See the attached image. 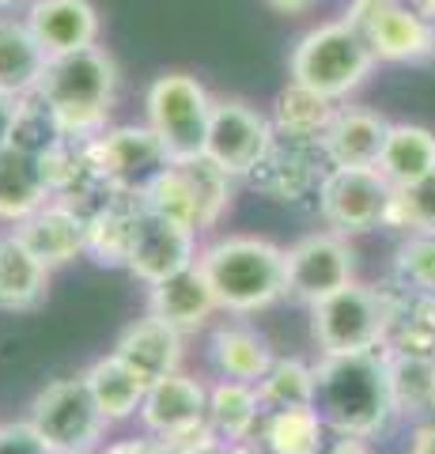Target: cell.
<instances>
[{
  "label": "cell",
  "instance_id": "obj_3",
  "mask_svg": "<svg viewBox=\"0 0 435 454\" xmlns=\"http://www.w3.org/2000/svg\"><path fill=\"white\" fill-rule=\"evenodd\" d=\"M118 88H121L118 61L110 57V50L91 46L80 53L50 57L38 95L53 106L65 137L91 140L106 125H114L110 118H114L118 106Z\"/></svg>",
  "mask_w": 435,
  "mask_h": 454
},
{
  "label": "cell",
  "instance_id": "obj_43",
  "mask_svg": "<svg viewBox=\"0 0 435 454\" xmlns=\"http://www.w3.org/2000/svg\"><path fill=\"white\" fill-rule=\"evenodd\" d=\"M16 106H19V98H12L0 91V148H8L12 145V125H16Z\"/></svg>",
  "mask_w": 435,
  "mask_h": 454
},
{
  "label": "cell",
  "instance_id": "obj_39",
  "mask_svg": "<svg viewBox=\"0 0 435 454\" xmlns=\"http://www.w3.org/2000/svg\"><path fill=\"white\" fill-rule=\"evenodd\" d=\"M398 4H401V0H348L341 20H345L348 27H356V31H360L363 38H368L371 27H375L378 20H383L386 12H394Z\"/></svg>",
  "mask_w": 435,
  "mask_h": 454
},
{
  "label": "cell",
  "instance_id": "obj_24",
  "mask_svg": "<svg viewBox=\"0 0 435 454\" xmlns=\"http://www.w3.org/2000/svg\"><path fill=\"white\" fill-rule=\"evenodd\" d=\"M368 46L375 53V61H386V65L431 61L435 57V23L401 0L394 12H386L368 31Z\"/></svg>",
  "mask_w": 435,
  "mask_h": 454
},
{
  "label": "cell",
  "instance_id": "obj_22",
  "mask_svg": "<svg viewBox=\"0 0 435 454\" xmlns=\"http://www.w3.org/2000/svg\"><path fill=\"white\" fill-rule=\"evenodd\" d=\"M144 212H148V205L140 193H114L110 197V201L88 220V258L103 269H125Z\"/></svg>",
  "mask_w": 435,
  "mask_h": 454
},
{
  "label": "cell",
  "instance_id": "obj_5",
  "mask_svg": "<svg viewBox=\"0 0 435 454\" xmlns=\"http://www.w3.org/2000/svg\"><path fill=\"white\" fill-rule=\"evenodd\" d=\"M390 333V300L383 284H360L326 295L311 307V340L318 356H353L383 348Z\"/></svg>",
  "mask_w": 435,
  "mask_h": 454
},
{
  "label": "cell",
  "instance_id": "obj_38",
  "mask_svg": "<svg viewBox=\"0 0 435 454\" xmlns=\"http://www.w3.org/2000/svg\"><path fill=\"white\" fill-rule=\"evenodd\" d=\"M0 454H50V447L31 428V420H8L0 424Z\"/></svg>",
  "mask_w": 435,
  "mask_h": 454
},
{
  "label": "cell",
  "instance_id": "obj_41",
  "mask_svg": "<svg viewBox=\"0 0 435 454\" xmlns=\"http://www.w3.org/2000/svg\"><path fill=\"white\" fill-rule=\"evenodd\" d=\"M322 454H375L371 439H356V435H330V443L322 447Z\"/></svg>",
  "mask_w": 435,
  "mask_h": 454
},
{
  "label": "cell",
  "instance_id": "obj_4",
  "mask_svg": "<svg viewBox=\"0 0 435 454\" xmlns=\"http://www.w3.org/2000/svg\"><path fill=\"white\" fill-rule=\"evenodd\" d=\"M375 65L378 61L368 38L345 20H330L299 35L296 50L288 57V80L333 98V103H345L348 95L368 83Z\"/></svg>",
  "mask_w": 435,
  "mask_h": 454
},
{
  "label": "cell",
  "instance_id": "obj_34",
  "mask_svg": "<svg viewBox=\"0 0 435 454\" xmlns=\"http://www.w3.org/2000/svg\"><path fill=\"white\" fill-rule=\"evenodd\" d=\"M258 397L265 413L276 409H296V405H315V364L299 356H276L258 382Z\"/></svg>",
  "mask_w": 435,
  "mask_h": 454
},
{
  "label": "cell",
  "instance_id": "obj_9",
  "mask_svg": "<svg viewBox=\"0 0 435 454\" xmlns=\"http://www.w3.org/2000/svg\"><path fill=\"white\" fill-rule=\"evenodd\" d=\"M394 186L375 167H330L318 186L315 208L330 231L353 239L386 227Z\"/></svg>",
  "mask_w": 435,
  "mask_h": 454
},
{
  "label": "cell",
  "instance_id": "obj_26",
  "mask_svg": "<svg viewBox=\"0 0 435 454\" xmlns=\"http://www.w3.org/2000/svg\"><path fill=\"white\" fill-rule=\"evenodd\" d=\"M50 269L19 243L16 231L0 235V310L23 315L50 295Z\"/></svg>",
  "mask_w": 435,
  "mask_h": 454
},
{
  "label": "cell",
  "instance_id": "obj_20",
  "mask_svg": "<svg viewBox=\"0 0 435 454\" xmlns=\"http://www.w3.org/2000/svg\"><path fill=\"white\" fill-rule=\"evenodd\" d=\"M208 372L213 379H235V382H258L269 364L276 360V352L269 345V337L258 333L250 322H220L208 333V348H205Z\"/></svg>",
  "mask_w": 435,
  "mask_h": 454
},
{
  "label": "cell",
  "instance_id": "obj_16",
  "mask_svg": "<svg viewBox=\"0 0 435 454\" xmlns=\"http://www.w3.org/2000/svg\"><path fill=\"white\" fill-rule=\"evenodd\" d=\"M23 20L38 38L46 57H65L99 46L103 20L91 0H31L23 8Z\"/></svg>",
  "mask_w": 435,
  "mask_h": 454
},
{
  "label": "cell",
  "instance_id": "obj_15",
  "mask_svg": "<svg viewBox=\"0 0 435 454\" xmlns=\"http://www.w3.org/2000/svg\"><path fill=\"white\" fill-rule=\"evenodd\" d=\"M198 254H201L198 231H190V227H182L167 216H156V212H144L129 250V262H125V273L136 277L144 288H151V284L193 265Z\"/></svg>",
  "mask_w": 435,
  "mask_h": 454
},
{
  "label": "cell",
  "instance_id": "obj_19",
  "mask_svg": "<svg viewBox=\"0 0 435 454\" xmlns=\"http://www.w3.org/2000/svg\"><path fill=\"white\" fill-rule=\"evenodd\" d=\"M148 315L175 325L178 333L205 330V325L213 322V315H220V303H216L213 284H208V277L201 273V265L193 262V265L182 269V273L151 284L148 288Z\"/></svg>",
  "mask_w": 435,
  "mask_h": 454
},
{
  "label": "cell",
  "instance_id": "obj_31",
  "mask_svg": "<svg viewBox=\"0 0 435 454\" xmlns=\"http://www.w3.org/2000/svg\"><path fill=\"white\" fill-rule=\"evenodd\" d=\"M386 379L390 397H394L398 420H428L435 402V360L431 356H401V352H386Z\"/></svg>",
  "mask_w": 435,
  "mask_h": 454
},
{
  "label": "cell",
  "instance_id": "obj_25",
  "mask_svg": "<svg viewBox=\"0 0 435 454\" xmlns=\"http://www.w3.org/2000/svg\"><path fill=\"white\" fill-rule=\"evenodd\" d=\"M50 57L38 46L23 16H0V91L12 98L35 95L42 88Z\"/></svg>",
  "mask_w": 435,
  "mask_h": 454
},
{
  "label": "cell",
  "instance_id": "obj_44",
  "mask_svg": "<svg viewBox=\"0 0 435 454\" xmlns=\"http://www.w3.org/2000/svg\"><path fill=\"white\" fill-rule=\"evenodd\" d=\"M409 454H435V420H420L413 428Z\"/></svg>",
  "mask_w": 435,
  "mask_h": 454
},
{
  "label": "cell",
  "instance_id": "obj_23",
  "mask_svg": "<svg viewBox=\"0 0 435 454\" xmlns=\"http://www.w3.org/2000/svg\"><path fill=\"white\" fill-rule=\"evenodd\" d=\"M261 397L254 382L235 379H208V413L205 428L220 443H254L261 428Z\"/></svg>",
  "mask_w": 435,
  "mask_h": 454
},
{
  "label": "cell",
  "instance_id": "obj_40",
  "mask_svg": "<svg viewBox=\"0 0 435 454\" xmlns=\"http://www.w3.org/2000/svg\"><path fill=\"white\" fill-rule=\"evenodd\" d=\"M103 454H175V447H167L163 439L148 435V432H136V435H125V439L106 443Z\"/></svg>",
  "mask_w": 435,
  "mask_h": 454
},
{
  "label": "cell",
  "instance_id": "obj_1",
  "mask_svg": "<svg viewBox=\"0 0 435 454\" xmlns=\"http://www.w3.org/2000/svg\"><path fill=\"white\" fill-rule=\"evenodd\" d=\"M315 409L333 435H386V428L398 420L386 379V348L353 352V356H318Z\"/></svg>",
  "mask_w": 435,
  "mask_h": 454
},
{
  "label": "cell",
  "instance_id": "obj_2",
  "mask_svg": "<svg viewBox=\"0 0 435 454\" xmlns=\"http://www.w3.org/2000/svg\"><path fill=\"white\" fill-rule=\"evenodd\" d=\"M223 315L246 318L284 300V247L265 235H223L198 254Z\"/></svg>",
  "mask_w": 435,
  "mask_h": 454
},
{
  "label": "cell",
  "instance_id": "obj_32",
  "mask_svg": "<svg viewBox=\"0 0 435 454\" xmlns=\"http://www.w3.org/2000/svg\"><path fill=\"white\" fill-rule=\"evenodd\" d=\"M341 103L318 95L303 83L288 80L280 95L273 98V110H269V121H273V133H288V137H307V140H322L326 125L333 121V114Z\"/></svg>",
  "mask_w": 435,
  "mask_h": 454
},
{
  "label": "cell",
  "instance_id": "obj_45",
  "mask_svg": "<svg viewBox=\"0 0 435 454\" xmlns=\"http://www.w3.org/2000/svg\"><path fill=\"white\" fill-rule=\"evenodd\" d=\"M273 12H280V16H299V12H311L318 0H265Z\"/></svg>",
  "mask_w": 435,
  "mask_h": 454
},
{
  "label": "cell",
  "instance_id": "obj_7",
  "mask_svg": "<svg viewBox=\"0 0 435 454\" xmlns=\"http://www.w3.org/2000/svg\"><path fill=\"white\" fill-rule=\"evenodd\" d=\"M31 428L42 435L50 454H95L106 447V417L99 413L83 375L53 379L31 402Z\"/></svg>",
  "mask_w": 435,
  "mask_h": 454
},
{
  "label": "cell",
  "instance_id": "obj_14",
  "mask_svg": "<svg viewBox=\"0 0 435 454\" xmlns=\"http://www.w3.org/2000/svg\"><path fill=\"white\" fill-rule=\"evenodd\" d=\"M42 170H46V186L50 201H61L73 212H80L83 220H91L118 190L106 186V178L99 175V167L91 160L88 140L65 137L58 148H50L42 155Z\"/></svg>",
  "mask_w": 435,
  "mask_h": 454
},
{
  "label": "cell",
  "instance_id": "obj_30",
  "mask_svg": "<svg viewBox=\"0 0 435 454\" xmlns=\"http://www.w3.org/2000/svg\"><path fill=\"white\" fill-rule=\"evenodd\" d=\"M80 375H83V382H88V390L95 397V405H99V413L106 417V424L136 420L140 405H144V390L148 387L114 356V352L91 360L88 372H80Z\"/></svg>",
  "mask_w": 435,
  "mask_h": 454
},
{
  "label": "cell",
  "instance_id": "obj_6",
  "mask_svg": "<svg viewBox=\"0 0 435 454\" xmlns=\"http://www.w3.org/2000/svg\"><path fill=\"white\" fill-rule=\"evenodd\" d=\"M213 103L216 95L193 73H163L144 91V125L159 137L171 160H198L205 155Z\"/></svg>",
  "mask_w": 435,
  "mask_h": 454
},
{
  "label": "cell",
  "instance_id": "obj_21",
  "mask_svg": "<svg viewBox=\"0 0 435 454\" xmlns=\"http://www.w3.org/2000/svg\"><path fill=\"white\" fill-rule=\"evenodd\" d=\"M390 121L371 106H337L333 121L322 133V152L330 167H375L386 145Z\"/></svg>",
  "mask_w": 435,
  "mask_h": 454
},
{
  "label": "cell",
  "instance_id": "obj_27",
  "mask_svg": "<svg viewBox=\"0 0 435 454\" xmlns=\"http://www.w3.org/2000/svg\"><path fill=\"white\" fill-rule=\"evenodd\" d=\"M375 170L394 190L431 175L435 170V133L428 125H416V121H390L386 145L378 152Z\"/></svg>",
  "mask_w": 435,
  "mask_h": 454
},
{
  "label": "cell",
  "instance_id": "obj_49",
  "mask_svg": "<svg viewBox=\"0 0 435 454\" xmlns=\"http://www.w3.org/2000/svg\"><path fill=\"white\" fill-rule=\"evenodd\" d=\"M95 454H103V450H95Z\"/></svg>",
  "mask_w": 435,
  "mask_h": 454
},
{
  "label": "cell",
  "instance_id": "obj_46",
  "mask_svg": "<svg viewBox=\"0 0 435 454\" xmlns=\"http://www.w3.org/2000/svg\"><path fill=\"white\" fill-rule=\"evenodd\" d=\"M405 4H409L413 12H420L424 20H431V23H435V0H405Z\"/></svg>",
  "mask_w": 435,
  "mask_h": 454
},
{
  "label": "cell",
  "instance_id": "obj_8",
  "mask_svg": "<svg viewBox=\"0 0 435 454\" xmlns=\"http://www.w3.org/2000/svg\"><path fill=\"white\" fill-rule=\"evenodd\" d=\"M205 413H208V379L175 372L144 390V405L136 413V424L140 432L175 447V454H186L213 435L205 428Z\"/></svg>",
  "mask_w": 435,
  "mask_h": 454
},
{
  "label": "cell",
  "instance_id": "obj_17",
  "mask_svg": "<svg viewBox=\"0 0 435 454\" xmlns=\"http://www.w3.org/2000/svg\"><path fill=\"white\" fill-rule=\"evenodd\" d=\"M12 231L19 235V243L31 250L50 273L88 258V220L61 201H46L23 223L12 227Z\"/></svg>",
  "mask_w": 435,
  "mask_h": 454
},
{
  "label": "cell",
  "instance_id": "obj_48",
  "mask_svg": "<svg viewBox=\"0 0 435 454\" xmlns=\"http://www.w3.org/2000/svg\"><path fill=\"white\" fill-rule=\"evenodd\" d=\"M428 420H435V402H431V417H428Z\"/></svg>",
  "mask_w": 435,
  "mask_h": 454
},
{
  "label": "cell",
  "instance_id": "obj_42",
  "mask_svg": "<svg viewBox=\"0 0 435 454\" xmlns=\"http://www.w3.org/2000/svg\"><path fill=\"white\" fill-rule=\"evenodd\" d=\"M186 454H258V447L254 443H220V439L208 435L205 443H198V447L186 450Z\"/></svg>",
  "mask_w": 435,
  "mask_h": 454
},
{
  "label": "cell",
  "instance_id": "obj_28",
  "mask_svg": "<svg viewBox=\"0 0 435 454\" xmlns=\"http://www.w3.org/2000/svg\"><path fill=\"white\" fill-rule=\"evenodd\" d=\"M50 201L42 160L16 148H0V223L16 227Z\"/></svg>",
  "mask_w": 435,
  "mask_h": 454
},
{
  "label": "cell",
  "instance_id": "obj_37",
  "mask_svg": "<svg viewBox=\"0 0 435 454\" xmlns=\"http://www.w3.org/2000/svg\"><path fill=\"white\" fill-rule=\"evenodd\" d=\"M390 280L413 295L435 292V235H405L394 250Z\"/></svg>",
  "mask_w": 435,
  "mask_h": 454
},
{
  "label": "cell",
  "instance_id": "obj_35",
  "mask_svg": "<svg viewBox=\"0 0 435 454\" xmlns=\"http://www.w3.org/2000/svg\"><path fill=\"white\" fill-rule=\"evenodd\" d=\"M65 140V129L58 121V114H53V106L42 98L38 91L35 95H23L19 106H16V125H12V145L23 155H35V160H42L50 148H58Z\"/></svg>",
  "mask_w": 435,
  "mask_h": 454
},
{
  "label": "cell",
  "instance_id": "obj_47",
  "mask_svg": "<svg viewBox=\"0 0 435 454\" xmlns=\"http://www.w3.org/2000/svg\"><path fill=\"white\" fill-rule=\"evenodd\" d=\"M16 4H23V8H27V4H31V0H0V12H12Z\"/></svg>",
  "mask_w": 435,
  "mask_h": 454
},
{
  "label": "cell",
  "instance_id": "obj_18",
  "mask_svg": "<svg viewBox=\"0 0 435 454\" xmlns=\"http://www.w3.org/2000/svg\"><path fill=\"white\" fill-rule=\"evenodd\" d=\"M110 352H114L144 387H151V382L182 372V360H186V333H178L175 325L144 315L133 325H125Z\"/></svg>",
  "mask_w": 435,
  "mask_h": 454
},
{
  "label": "cell",
  "instance_id": "obj_50",
  "mask_svg": "<svg viewBox=\"0 0 435 454\" xmlns=\"http://www.w3.org/2000/svg\"><path fill=\"white\" fill-rule=\"evenodd\" d=\"M258 454H261V450H258Z\"/></svg>",
  "mask_w": 435,
  "mask_h": 454
},
{
  "label": "cell",
  "instance_id": "obj_11",
  "mask_svg": "<svg viewBox=\"0 0 435 454\" xmlns=\"http://www.w3.org/2000/svg\"><path fill=\"white\" fill-rule=\"evenodd\" d=\"M326 170H330V163H326V152H322L318 140L273 133L269 148L261 152V160L254 163V170H250L243 182L258 197H265V201L307 205L318 197Z\"/></svg>",
  "mask_w": 435,
  "mask_h": 454
},
{
  "label": "cell",
  "instance_id": "obj_12",
  "mask_svg": "<svg viewBox=\"0 0 435 454\" xmlns=\"http://www.w3.org/2000/svg\"><path fill=\"white\" fill-rule=\"evenodd\" d=\"M91 160L99 167L110 190L118 193H140L163 175V167L171 163V155L159 145V137L148 129L144 121H121L106 125L99 137L88 140Z\"/></svg>",
  "mask_w": 435,
  "mask_h": 454
},
{
  "label": "cell",
  "instance_id": "obj_13",
  "mask_svg": "<svg viewBox=\"0 0 435 454\" xmlns=\"http://www.w3.org/2000/svg\"><path fill=\"white\" fill-rule=\"evenodd\" d=\"M269 140H273L269 114H261L258 106L243 103V98H216L213 103L205 155L228 170L231 178H246L261 160V152L269 148Z\"/></svg>",
  "mask_w": 435,
  "mask_h": 454
},
{
  "label": "cell",
  "instance_id": "obj_36",
  "mask_svg": "<svg viewBox=\"0 0 435 454\" xmlns=\"http://www.w3.org/2000/svg\"><path fill=\"white\" fill-rule=\"evenodd\" d=\"M386 227L401 235H435V170L394 190Z\"/></svg>",
  "mask_w": 435,
  "mask_h": 454
},
{
  "label": "cell",
  "instance_id": "obj_10",
  "mask_svg": "<svg viewBox=\"0 0 435 454\" xmlns=\"http://www.w3.org/2000/svg\"><path fill=\"white\" fill-rule=\"evenodd\" d=\"M356 280V250L337 231H311L284 247V300L315 307Z\"/></svg>",
  "mask_w": 435,
  "mask_h": 454
},
{
  "label": "cell",
  "instance_id": "obj_33",
  "mask_svg": "<svg viewBox=\"0 0 435 454\" xmlns=\"http://www.w3.org/2000/svg\"><path fill=\"white\" fill-rule=\"evenodd\" d=\"M175 163H182V170H186L193 201H198V235L220 227V220L231 212L238 178H231L228 170L216 167L208 155H198V160H175Z\"/></svg>",
  "mask_w": 435,
  "mask_h": 454
},
{
  "label": "cell",
  "instance_id": "obj_29",
  "mask_svg": "<svg viewBox=\"0 0 435 454\" xmlns=\"http://www.w3.org/2000/svg\"><path fill=\"white\" fill-rule=\"evenodd\" d=\"M330 428L315 405H296V409H276V413L261 417V428L254 447L261 454H322L330 443Z\"/></svg>",
  "mask_w": 435,
  "mask_h": 454
}]
</instances>
